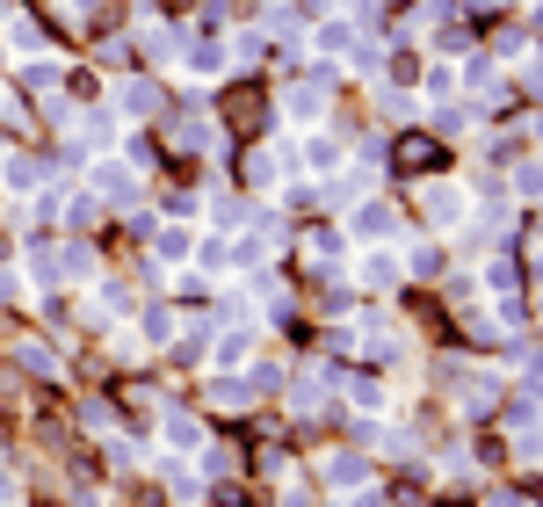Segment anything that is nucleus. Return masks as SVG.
<instances>
[{
  "label": "nucleus",
  "mask_w": 543,
  "mask_h": 507,
  "mask_svg": "<svg viewBox=\"0 0 543 507\" xmlns=\"http://www.w3.org/2000/svg\"><path fill=\"white\" fill-rule=\"evenodd\" d=\"M247 355H254V334H247V319H239V334H225V341H218V370H239Z\"/></svg>",
  "instance_id": "11"
},
{
  "label": "nucleus",
  "mask_w": 543,
  "mask_h": 507,
  "mask_svg": "<svg viewBox=\"0 0 543 507\" xmlns=\"http://www.w3.org/2000/svg\"><path fill=\"white\" fill-rule=\"evenodd\" d=\"M153 102H160L153 80H124V87H116V109H124V116H153Z\"/></svg>",
  "instance_id": "9"
},
{
  "label": "nucleus",
  "mask_w": 543,
  "mask_h": 507,
  "mask_svg": "<svg viewBox=\"0 0 543 507\" xmlns=\"http://www.w3.org/2000/svg\"><path fill=\"white\" fill-rule=\"evenodd\" d=\"M348 232H355L362 247H384L391 232H399V218H391V203H377V196H370V203H355V211H348Z\"/></svg>",
  "instance_id": "1"
},
{
  "label": "nucleus",
  "mask_w": 543,
  "mask_h": 507,
  "mask_svg": "<svg viewBox=\"0 0 543 507\" xmlns=\"http://www.w3.org/2000/svg\"><path fill=\"white\" fill-rule=\"evenodd\" d=\"M189 247H196V232H189V225H167L160 240H153V254H160V261H189Z\"/></svg>",
  "instance_id": "12"
},
{
  "label": "nucleus",
  "mask_w": 543,
  "mask_h": 507,
  "mask_svg": "<svg viewBox=\"0 0 543 507\" xmlns=\"http://www.w3.org/2000/svg\"><path fill=\"white\" fill-rule=\"evenodd\" d=\"M15 363H22L29 377H58V355H51V348H29V341H22V348H15Z\"/></svg>",
  "instance_id": "15"
},
{
  "label": "nucleus",
  "mask_w": 543,
  "mask_h": 507,
  "mask_svg": "<svg viewBox=\"0 0 543 507\" xmlns=\"http://www.w3.org/2000/svg\"><path fill=\"white\" fill-rule=\"evenodd\" d=\"M138 341H174V312L153 305V312H145V334H138Z\"/></svg>",
  "instance_id": "20"
},
{
  "label": "nucleus",
  "mask_w": 543,
  "mask_h": 507,
  "mask_svg": "<svg viewBox=\"0 0 543 507\" xmlns=\"http://www.w3.org/2000/svg\"><path fill=\"white\" fill-rule=\"evenodd\" d=\"M399 268H413V276H435V247H413Z\"/></svg>",
  "instance_id": "25"
},
{
  "label": "nucleus",
  "mask_w": 543,
  "mask_h": 507,
  "mask_svg": "<svg viewBox=\"0 0 543 507\" xmlns=\"http://www.w3.org/2000/svg\"><path fill=\"white\" fill-rule=\"evenodd\" d=\"M355 276H362V283H370V290H391V283H399V276H406V268H399V254H391V247H370V254H362V261H355Z\"/></svg>",
  "instance_id": "4"
},
{
  "label": "nucleus",
  "mask_w": 543,
  "mask_h": 507,
  "mask_svg": "<svg viewBox=\"0 0 543 507\" xmlns=\"http://www.w3.org/2000/svg\"><path fill=\"white\" fill-rule=\"evenodd\" d=\"M181 145H196V153H210V145H218V131H210L203 116H189V124H181Z\"/></svg>",
  "instance_id": "22"
},
{
  "label": "nucleus",
  "mask_w": 543,
  "mask_h": 507,
  "mask_svg": "<svg viewBox=\"0 0 543 507\" xmlns=\"http://www.w3.org/2000/svg\"><path fill=\"white\" fill-rule=\"evenodd\" d=\"M457 66H428V102H449V95H457Z\"/></svg>",
  "instance_id": "18"
},
{
  "label": "nucleus",
  "mask_w": 543,
  "mask_h": 507,
  "mask_svg": "<svg viewBox=\"0 0 543 507\" xmlns=\"http://www.w3.org/2000/svg\"><path fill=\"white\" fill-rule=\"evenodd\" d=\"M348 66H355V73H377L384 51H377V44H348Z\"/></svg>",
  "instance_id": "23"
},
{
  "label": "nucleus",
  "mask_w": 543,
  "mask_h": 507,
  "mask_svg": "<svg viewBox=\"0 0 543 507\" xmlns=\"http://www.w3.org/2000/svg\"><path fill=\"white\" fill-rule=\"evenodd\" d=\"M196 261H203V276H232V247H225V240H203Z\"/></svg>",
  "instance_id": "17"
},
{
  "label": "nucleus",
  "mask_w": 543,
  "mask_h": 507,
  "mask_svg": "<svg viewBox=\"0 0 543 507\" xmlns=\"http://www.w3.org/2000/svg\"><path fill=\"white\" fill-rule=\"evenodd\" d=\"M160 435L174 442V450H181V457H196V450H203V428L189 421V413H167V421H160Z\"/></svg>",
  "instance_id": "10"
},
{
  "label": "nucleus",
  "mask_w": 543,
  "mask_h": 507,
  "mask_svg": "<svg viewBox=\"0 0 543 507\" xmlns=\"http://www.w3.org/2000/svg\"><path fill=\"white\" fill-rule=\"evenodd\" d=\"M297 167H305V174H334V167H341V145L326 138V131H312V138H305V160H297Z\"/></svg>",
  "instance_id": "7"
},
{
  "label": "nucleus",
  "mask_w": 543,
  "mask_h": 507,
  "mask_svg": "<svg viewBox=\"0 0 543 507\" xmlns=\"http://www.w3.org/2000/svg\"><path fill=\"white\" fill-rule=\"evenodd\" d=\"M312 44H319V51H348V44H355V29H348V22H326Z\"/></svg>",
  "instance_id": "21"
},
{
  "label": "nucleus",
  "mask_w": 543,
  "mask_h": 507,
  "mask_svg": "<svg viewBox=\"0 0 543 507\" xmlns=\"http://www.w3.org/2000/svg\"><path fill=\"white\" fill-rule=\"evenodd\" d=\"M515 189H522V196H543V167H522V174H515Z\"/></svg>",
  "instance_id": "26"
},
{
  "label": "nucleus",
  "mask_w": 543,
  "mask_h": 507,
  "mask_svg": "<svg viewBox=\"0 0 543 507\" xmlns=\"http://www.w3.org/2000/svg\"><path fill=\"white\" fill-rule=\"evenodd\" d=\"M181 58H189V73H225L232 51H225L218 37H189V51H181Z\"/></svg>",
  "instance_id": "6"
},
{
  "label": "nucleus",
  "mask_w": 543,
  "mask_h": 507,
  "mask_svg": "<svg viewBox=\"0 0 543 507\" xmlns=\"http://www.w3.org/2000/svg\"><path fill=\"white\" fill-rule=\"evenodd\" d=\"M290 406L297 413H319V377H290Z\"/></svg>",
  "instance_id": "19"
},
{
  "label": "nucleus",
  "mask_w": 543,
  "mask_h": 507,
  "mask_svg": "<svg viewBox=\"0 0 543 507\" xmlns=\"http://www.w3.org/2000/svg\"><path fill=\"white\" fill-rule=\"evenodd\" d=\"M0 37H8L15 51H37L44 37H37V22H29V15H8V22H0Z\"/></svg>",
  "instance_id": "14"
},
{
  "label": "nucleus",
  "mask_w": 543,
  "mask_h": 507,
  "mask_svg": "<svg viewBox=\"0 0 543 507\" xmlns=\"http://www.w3.org/2000/svg\"><path fill=\"white\" fill-rule=\"evenodd\" d=\"M95 196H109L116 211H138V174L116 160H95Z\"/></svg>",
  "instance_id": "3"
},
{
  "label": "nucleus",
  "mask_w": 543,
  "mask_h": 507,
  "mask_svg": "<svg viewBox=\"0 0 543 507\" xmlns=\"http://www.w3.org/2000/svg\"><path fill=\"white\" fill-rule=\"evenodd\" d=\"M428 218H435V225H457V218H464V189H457V182H435V189H428Z\"/></svg>",
  "instance_id": "8"
},
{
  "label": "nucleus",
  "mask_w": 543,
  "mask_h": 507,
  "mask_svg": "<svg viewBox=\"0 0 543 507\" xmlns=\"http://www.w3.org/2000/svg\"><path fill=\"white\" fill-rule=\"evenodd\" d=\"M305 247H312V261H341V240H334V232H312Z\"/></svg>",
  "instance_id": "24"
},
{
  "label": "nucleus",
  "mask_w": 543,
  "mask_h": 507,
  "mask_svg": "<svg viewBox=\"0 0 543 507\" xmlns=\"http://www.w3.org/2000/svg\"><path fill=\"white\" fill-rule=\"evenodd\" d=\"M0 182H8V189H37V182H44V167L15 153V160H0Z\"/></svg>",
  "instance_id": "13"
},
{
  "label": "nucleus",
  "mask_w": 543,
  "mask_h": 507,
  "mask_svg": "<svg viewBox=\"0 0 543 507\" xmlns=\"http://www.w3.org/2000/svg\"><path fill=\"white\" fill-rule=\"evenodd\" d=\"M348 406H355V413H384V384L355 377V384H348Z\"/></svg>",
  "instance_id": "16"
},
{
  "label": "nucleus",
  "mask_w": 543,
  "mask_h": 507,
  "mask_svg": "<svg viewBox=\"0 0 543 507\" xmlns=\"http://www.w3.org/2000/svg\"><path fill=\"white\" fill-rule=\"evenodd\" d=\"M362 479H370V464H362L355 450H334V457H326V486L348 493V486H362Z\"/></svg>",
  "instance_id": "5"
},
{
  "label": "nucleus",
  "mask_w": 543,
  "mask_h": 507,
  "mask_svg": "<svg viewBox=\"0 0 543 507\" xmlns=\"http://www.w3.org/2000/svg\"><path fill=\"white\" fill-rule=\"evenodd\" d=\"M283 116H290V124H305V131H319V124H326V87H319V80L283 87Z\"/></svg>",
  "instance_id": "2"
},
{
  "label": "nucleus",
  "mask_w": 543,
  "mask_h": 507,
  "mask_svg": "<svg viewBox=\"0 0 543 507\" xmlns=\"http://www.w3.org/2000/svg\"><path fill=\"white\" fill-rule=\"evenodd\" d=\"M536 312H543V305H536Z\"/></svg>",
  "instance_id": "27"
}]
</instances>
